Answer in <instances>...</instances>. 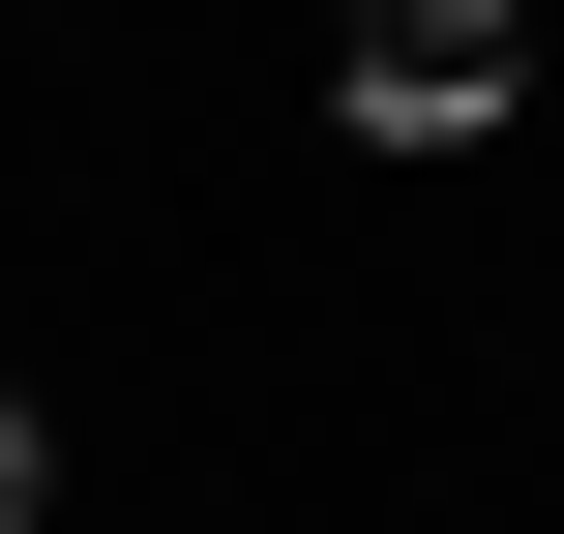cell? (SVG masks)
Segmentation results:
<instances>
[{
    "mask_svg": "<svg viewBox=\"0 0 564 534\" xmlns=\"http://www.w3.org/2000/svg\"><path fill=\"white\" fill-rule=\"evenodd\" d=\"M327 89L387 149H446V119H506V0H327Z\"/></svg>",
    "mask_w": 564,
    "mask_h": 534,
    "instance_id": "6da1fadb",
    "label": "cell"
},
{
    "mask_svg": "<svg viewBox=\"0 0 564 534\" xmlns=\"http://www.w3.org/2000/svg\"><path fill=\"white\" fill-rule=\"evenodd\" d=\"M0 534H30V386H0Z\"/></svg>",
    "mask_w": 564,
    "mask_h": 534,
    "instance_id": "7a4b0ae2",
    "label": "cell"
}]
</instances>
